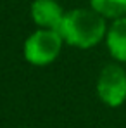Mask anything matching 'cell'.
I'll return each mask as SVG.
<instances>
[{
	"mask_svg": "<svg viewBox=\"0 0 126 128\" xmlns=\"http://www.w3.org/2000/svg\"><path fill=\"white\" fill-rule=\"evenodd\" d=\"M92 9L104 18L119 19L126 16V0H90Z\"/></svg>",
	"mask_w": 126,
	"mask_h": 128,
	"instance_id": "cell-6",
	"label": "cell"
},
{
	"mask_svg": "<svg viewBox=\"0 0 126 128\" xmlns=\"http://www.w3.org/2000/svg\"><path fill=\"white\" fill-rule=\"evenodd\" d=\"M62 40L78 48H90L107 35L105 18L93 9H73L66 12L59 28Z\"/></svg>",
	"mask_w": 126,
	"mask_h": 128,
	"instance_id": "cell-1",
	"label": "cell"
},
{
	"mask_svg": "<svg viewBox=\"0 0 126 128\" xmlns=\"http://www.w3.org/2000/svg\"><path fill=\"white\" fill-rule=\"evenodd\" d=\"M62 42L64 40L59 35V31L38 30L24 43V57L29 64H35V66L50 64L59 56Z\"/></svg>",
	"mask_w": 126,
	"mask_h": 128,
	"instance_id": "cell-2",
	"label": "cell"
},
{
	"mask_svg": "<svg viewBox=\"0 0 126 128\" xmlns=\"http://www.w3.org/2000/svg\"><path fill=\"white\" fill-rule=\"evenodd\" d=\"M97 92L109 107H118L126 100V73L118 64H107L100 71Z\"/></svg>",
	"mask_w": 126,
	"mask_h": 128,
	"instance_id": "cell-3",
	"label": "cell"
},
{
	"mask_svg": "<svg viewBox=\"0 0 126 128\" xmlns=\"http://www.w3.org/2000/svg\"><path fill=\"white\" fill-rule=\"evenodd\" d=\"M107 48L114 59L126 62V16L114 19L107 30Z\"/></svg>",
	"mask_w": 126,
	"mask_h": 128,
	"instance_id": "cell-5",
	"label": "cell"
},
{
	"mask_svg": "<svg viewBox=\"0 0 126 128\" xmlns=\"http://www.w3.org/2000/svg\"><path fill=\"white\" fill-rule=\"evenodd\" d=\"M64 16L62 7L55 0H35L31 4V18L35 24L43 30L59 31Z\"/></svg>",
	"mask_w": 126,
	"mask_h": 128,
	"instance_id": "cell-4",
	"label": "cell"
}]
</instances>
